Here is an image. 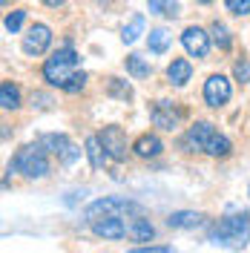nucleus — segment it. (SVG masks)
Here are the masks:
<instances>
[{
	"label": "nucleus",
	"mask_w": 250,
	"mask_h": 253,
	"mask_svg": "<svg viewBox=\"0 0 250 253\" xmlns=\"http://www.w3.org/2000/svg\"><path fill=\"white\" fill-rule=\"evenodd\" d=\"M43 78L52 84V86H61L66 92H81L83 84H86V72L78 69V55L72 46L58 49L52 58H46L43 63Z\"/></svg>",
	"instance_id": "f257e3e1"
},
{
	"label": "nucleus",
	"mask_w": 250,
	"mask_h": 253,
	"mask_svg": "<svg viewBox=\"0 0 250 253\" xmlns=\"http://www.w3.org/2000/svg\"><path fill=\"white\" fill-rule=\"evenodd\" d=\"M250 239V219L245 216H227L219 224H213L210 230V242L221 245V248H242Z\"/></svg>",
	"instance_id": "f03ea898"
},
{
	"label": "nucleus",
	"mask_w": 250,
	"mask_h": 253,
	"mask_svg": "<svg viewBox=\"0 0 250 253\" xmlns=\"http://www.w3.org/2000/svg\"><path fill=\"white\" fill-rule=\"evenodd\" d=\"M187 144H190V147H196V150H204L207 156H216V158L230 153V141H227L224 135H219L213 126L207 124V121H199V124L190 126Z\"/></svg>",
	"instance_id": "7ed1b4c3"
},
{
	"label": "nucleus",
	"mask_w": 250,
	"mask_h": 253,
	"mask_svg": "<svg viewBox=\"0 0 250 253\" xmlns=\"http://www.w3.org/2000/svg\"><path fill=\"white\" fill-rule=\"evenodd\" d=\"M15 167H17L23 175H29V178H41V175H46V173H49L46 147H43V144H29V147L17 150L15 161L9 164V173H12Z\"/></svg>",
	"instance_id": "20e7f679"
},
{
	"label": "nucleus",
	"mask_w": 250,
	"mask_h": 253,
	"mask_svg": "<svg viewBox=\"0 0 250 253\" xmlns=\"http://www.w3.org/2000/svg\"><path fill=\"white\" fill-rule=\"evenodd\" d=\"M132 213H144V207L129 199H98L86 207V221H95L101 216H132Z\"/></svg>",
	"instance_id": "39448f33"
},
{
	"label": "nucleus",
	"mask_w": 250,
	"mask_h": 253,
	"mask_svg": "<svg viewBox=\"0 0 250 253\" xmlns=\"http://www.w3.org/2000/svg\"><path fill=\"white\" fill-rule=\"evenodd\" d=\"M230 95H233V86H230V81L224 78V75H210V78L204 81V101H207L210 107L227 104Z\"/></svg>",
	"instance_id": "423d86ee"
},
{
	"label": "nucleus",
	"mask_w": 250,
	"mask_h": 253,
	"mask_svg": "<svg viewBox=\"0 0 250 253\" xmlns=\"http://www.w3.org/2000/svg\"><path fill=\"white\" fill-rule=\"evenodd\" d=\"M89 224L92 233L101 239H126V216H101Z\"/></svg>",
	"instance_id": "0eeeda50"
},
{
	"label": "nucleus",
	"mask_w": 250,
	"mask_h": 253,
	"mask_svg": "<svg viewBox=\"0 0 250 253\" xmlns=\"http://www.w3.org/2000/svg\"><path fill=\"white\" fill-rule=\"evenodd\" d=\"M181 43H184V49L193 58H207V52H210V35L202 26H187V29L181 32Z\"/></svg>",
	"instance_id": "6e6552de"
},
{
	"label": "nucleus",
	"mask_w": 250,
	"mask_h": 253,
	"mask_svg": "<svg viewBox=\"0 0 250 253\" xmlns=\"http://www.w3.org/2000/svg\"><path fill=\"white\" fill-rule=\"evenodd\" d=\"M41 144H43L46 150H52V153L61 158L63 164H72V161L81 156V150L69 141L66 135H55V132H52V135H43V138H41Z\"/></svg>",
	"instance_id": "1a4fd4ad"
},
{
	"label": "nucleus",
	"mask_w": 250,
	"mask_h": 253,
	"mask_svg": "<svg viewBox=\"0 0 250 253\" xmlns=\"http://www.w3.org/2000/svg\"><path fill=\"white\" fill-rule=\"evenodd\" d=\"M49 43H52V32H49V26H43V23H35L29 29V35L23 38V52L26 55H43L49 49Z\"/></svg>",
	"instance_id": "9d476101"
},
{
	"label": "nucleus",
	"mask_w": 250,
	"mask_h": 253,
	"mask_svg": "<svg viewBox=\"0 0 250 253\" xmlns=\"http://www.w3.org/2000/svg\"><path fill=\"white\" fill-rule=\"evenodd\" d=\"M98 138L107 147L110 158H115V161H124L126 158V138H124V132H121V126H104Z\"/></svg>",
	"instance_id": "9b49d317"
},
{
	"label": "nucleus",
	"mask_w": 250,
	"mask_h": 253,
	"mask_svg": "<svg viewBox=\"0 0 250 253\" xmlns=\"http://www.w3.org/2000/svg\"><path fill=\"white\" fill-rule=\"evenodd\" d=\"M181 118H184V112L178 107H172L170 101H158L153 107V124L161 126V129H175Z\"/></svg>",
	"instance_id": "f8f14e48"
},
{
	"label": "nucleus",
	"mask_w": 250,
	"mask_h": 253,
	"mask_svg": "<svg viewBox=\"0 0 250 253\" xmlns=\"http://www.w3.org/2000/svg\"><path fill=\"white\" fill-rule=\"evenodd\" d=\"M156 236V227L150 224V219H144V213H132L126 219V239L132 242H150Z\"/></svg>",
	"instance_id": "ddd939ff"
},
{
	"label": "nucleus",
	"mask_w": 250,
	"mask_h": 253,
	"mask_svg": "<svg viewBox=\"0 0 250 253\" xmlns=\"http://www.w3.org/2000/svg\"><path fill=\"white\" fill-rule=\"evenodd\" d=\"M132 150H135V156H141V158H156V156H161L164 144H161L158 135H150V132H147V135H138V138H135Z\"/></svg>",
	"instance_id": "4468645a"
},
{
	"label": "nucleus",
	"mask_w": 250,
	"mask_h": 253,
	"mask_svg": "<svg viewBox=\"0 0 250 253\" xmlns=\"http://www.w3.org/2000/svg\"><path fill=\"white\" fill-rule=\"evenodd\" d=\"M190 75H193V66H190V61H184V58H175V61L167 66V78H170V84H175V86H184L190 81Z\"/></svg>",
	"instance_id": "2eb2a0df"
},
{
	"label": "nucleus",
	"mask_w": 250,
	"mask_h": 253,
	"mask_svg": "<svg viewBox=\"0 0 250 253\" xmlns=\"http://www.w3.org/2000/svg\"><path fill=\"white\" fill-rule=\"evenodd\" d=\"M86 156H89V164H92L95 170H101V167L107 164V156H110V153H107V147L101 144L98 135H89V138H86Z\"/></svg>",
	"instance_id": "dca6fc26"
},
{
	"label": "nucleus",
	"mask_w": 250,
	"mask_h": 253,
	"mask_svg": "<svg viewBox=\"0 0 250 253\" xmlns=\"http://www.w3.org/2000/svg\"><path fill=\"white\" fill-rule=\"evenodd\" d=\"M0 107L3 110H17L20 107V89H17L12 81H3L0 84Z\"/></svg>",
	"instance_id": "f3484780"
},
{
	"label": "nucleus",
	"mask_w": 250,
	"mask_h": 253,
	"mask_svg": "<svg viewBox=\"0 0 250 253\" xmlns=\"http://www.w3.org/2000/svg\"><path fill=\"white\" fill-rule=\"evenodd\" d=\"M202 213H193V210H178V213H172L170 219H167V224L170 227H199L202 224Z\"/></svg>",
	"instance_id": "a211bd4d"
},
{
	"label": "nucleus",
	"mask_w": 250,
	"mask_h": 253,
	"mask_svg": "<svg viewBox=\"0 0 250 253\" xmlns=\"http://www.w3.org/2000/svg\"><path fill=\"white\" fill-rule=\"evenodd\" d=\"M126 72L132 75V78H150V63L144 61L141 55H126Z\"/></svg>",
	"instance_id": "6ab92c4d"
},
{
	"label": "nucleus",
	"mask_w": 250,
	"mask_h": 253,
	"mask_svg": "<svg viewBox=\"0 0 250 253\" xmlns=\"http://www.w3.org/2000/svg\"><path fill=\"white\" fill-rule=\"evenodd\" d=\"M150 3V12L164 17H178V0H147Z\"/></svg>",
	"instance_id": "aec40b11"
},
{
	"label": "nucleus",
	"mask_w": 250,
	"mask_h": 253,
	"mask_svg": "<svg viewBox=\"0 0 250 253\" xmlns=\"http://www.w3.org/2000/svg\"><path fill=\"white\" fill-rule=\"evenodd\" d=\"M141 32H144V15H135L124 26V32H121V41H124V43H135Z\"/></svg>",
	"instance_id": "412c9836"
},
{
	"label": "nucleus",
	"mask_w": 250,
	"mask_h": 253,
	"mask_svg": "<svg viewBox=\"0 0 250 253\" xmlns=\"http://www.w3.org/2000/svg\"><path fill=\"white\" fill-rule=\"evenodd\" d=\"M167 46H170V35L164 29H153L150 32V52H156V55H161V52H167Z\"/></svg>",
	"instance_id": "4be33fe9"
},
{
	"label": "nucleus",
	"mask_w": 250,
	"mask_h": 253,
	"mask_svg": "<svg viewBox=\"0 0 250 253\" xmlns=\"http://www.w3.org/2000/svg\"><path fill=\"white\" fill-rule=\"evenodd\" d=\"M107 89H110L112 98H121V101H129V98H132V86L121 78H110V86H107Z\"/></svg>",
	"instance_id": "5701e85b"
},
{
	"label": "nucleus",
	"mask_w": 250,
	"mask_h": 253,
	"mask_svg": "<svg viewBox=\"0 0 250 253\" xmlns=\"http://www.w3.org/2000/svg\"><path fill=\"white\" fill-rule=\"evenodd\" d=\"M210 35H213V41L219 43V49H230V35H227V29H224V23H213L210 26Z\"/></svg>",
	"instance_id": "b1692460"
},
{
	"label": "nucleus",
	"mask_w": 250,
	"mask_h": 253,
	"mask_svg": "<svg viewBox=\"0 0 250 253\" xmlns=\"http://www.w3.org/2000/svg\"><path fill=\"white\" fill-rule=\"evenodd\" d=\"M227 3V12L233 15H250V0H224Z\"/></svg>",
	"instance_id": "393cba45"
},
{
	"label": "nucleus",
	"mask_w": 250,
	"mask_h": 253,
	"mask_svg": "<svg viewBox=\"0 0 250 253\" xmlns=\"http://www.w3.org/2000/svg\"><path fill=\"white\" fill-rule=\"evenodd\" d=\"M23 17H26V12H12L6 17V32H17L23 26Z\"/></svg>",
	"instance_id": "a878e982"
},
{
	"label": "nucleus",
	"mask_w": 250,
	"mask_h": 253,
	"mask_svg": "<svg viewBox=\"0 0 250 253\" xmlns=\"http://www.w3.org/2000/svg\"><path fill=\"white\" fill-rule=\"evenodd\" d=\"M233 75H236V81H250V63L248 61H239L233 66Z\"/></svg>",
	"instance_id": "bb28decb"
},
{
	"label": "nucleus",
	"mask_w": 250,
	"mask_h": 253,
	"mask_svg": "<svg viewBox=\"0 0 250 253\" xmlns=\"http://www.w3.org/2000/svg\"><path fill=\"white\" fill-rule=\"evenodd\" d=\"M172 248L167 245H144V248H135V253H170Z\"/></svg>",
	"instance_id": "cd10ccee"
},
{
	"label": "nucleus",
	"mask_w": 250,
	"mask_h": 253,
	"mask_svg": "<svg viewBox=\"0 0 250 253\" xmlns=\"http://www.w3.org/2000/svg\"><path fill=\"white\" fill-rule=\"evenodd\" d=\"M46 6H61V3H66V0H43Z\"/></svg>",
	"instance_id": "c85d7f7f"
},
{
	"label": "nucleus",
	"mask_w": 250,
	"mask_h": 253,
	"mask_svg": "<svg viewBox=\"0 0 250 253\" xmlns=\"http://www.w3.org/2000/svg\"><path fill=\"white\" fill-rule=\"evenodd\" d=\"M199 3H213V0H199Z\"/></svg>",
	"instance_id": "c756f323"
},
{
	"label": "nucleus",
	"mask_w": 250,
	"mask_h": 253,
	"mask_svg": "<svg viewBox=\"0 0 250 253\" xmlns=\"http://www.w3.org/2000/svg\"><path fill=\"white\" fill-rule=\"evenodd\" d=\"M98 3H107V0H98Z\"/></svg>",
	"instance_id": "7c9ffc66"
}]
</instances>
